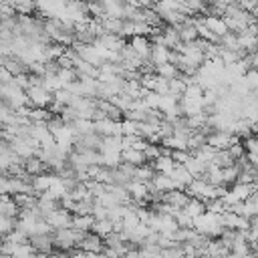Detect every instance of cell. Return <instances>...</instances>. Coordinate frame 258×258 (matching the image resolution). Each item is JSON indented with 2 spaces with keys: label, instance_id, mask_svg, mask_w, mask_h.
Instances as JSON below:
<instances>
[{
  "label": "cell",
  "instance_id": "cell-1",
  "mask_svg": "<svg viewBox=\"0 0 258 258\" xmlns=\"http://www.w3.org/2000/svg\"><path fill=\"white\" fill-rule=\"evenodd\" d=\"M50 236H52V246L67 252V250L77 248V244H79L81 238H83V232H77V230H73V228H67V230H56V232L50 234Z\"/></svg>",
  "mask_w": 258,
  "mask_h": 258
},
{
  "label": "cell",
  "instance_id": "cell-2",
  "mask_svg": "<svg viewBox=\"0 0 258 258\" xmlns=\"http://www.w3.org/2000/svg\"><path fill=\"white\" fill-rule=\"evenodd\" d=\"M26 97H28V105L36 107V109H48L52 103V95L38 83H34L30 89H26Z\"/></svg>",
  "mask_w": 258,
  "mask_h": 258
},
{
  "label": "cell",
  "instance_id": "cell-3",
  "mask_svg": "<svg viewBox=\"0 0 258 258\" xmlns=\"http://www.w3.org/2000/svg\"><path fill=\"white\" fill-rule=\"evenodd\" d=\"M236 141H242V139H238L236 135H232V133H228V131H212L208 137H206V145H210L212 149H216V151H226L232 143H236Z\"/></svg>",
  "mask_w": 258,
  "mask_h": 258
},
{
  "label": "cell",
  "instance_id": "cell-4",
  "mask_svg": "<svg viewBox=\"0 0 258 258\" xmlns=\"http://www.w3.org/2000/svg\"><path fill=\"white\" fill-rule=\"evenodd\" d=\"M54 232L56 230H67V228H71V222H73V214H69L67 210H62V208H58V210H54V212H50V214H46L44 218H42Z\"/></svg>",
  "mask_w": 258,
  "mask_h": 258
},
{
  "label": "cell",
  "instance_id": "cell-5",
  "mask_svg": "<svg viewBox=\"0 0 258 258\" xmlns=\"http://www.w3.org/2000/svg\"><path fill=\"white\" fill-rule=\"evenodd\" d=\"M54 179H56V173H52V171H42L38 175H32L30 177V187H32L34 196L46 194L50 189V185L54 183Z\"/></svg>",
  "mask_w": 258,
  "mask_h": 258
},
{
  "label": "cell",
  "instance_id": "cell-6",
  "mask_svg": "<svg viewBox=\"0 0 258 258\" xmlns=\"http://www.w3.org/2000/svg\"><path fill=\"white\" fill-rule=\"evenodd\" d=\"M77 248L81 252H87V254H101L105 246H103V238H99L93 232H85L83 238H81V242L77 244Z\"/></svg>",
  "mask_w": 258,
  "mask_h": 258
},
{
  "label": "cell",
  "instance_id": "cell-7",
  "mask_svg": "<svg viewBox=\"0 0 258 258\" xmlns=\"http://www.w3.org/2000/svg\"><path fill=\"white\" fill-rule=\"evenodd\" d=\"M127 42H129V46L133 48V52H135L139 58L149 60V52H151V42H149V38H145V36H133V38H129Z\"/></svg>",
  "mask_w": 258,
  "mask_h": 258
},
{
  "label": "cell",
  "instance_id": "cell-8",
  "mask_svg": "<svg viewBox=\"0 0 258 258\" xmlns=\"http://www.w3.org/2000/svg\"><path fill=\"white\" fill-rule=\"evenodd\" d=\"M202 22H204V26H206L212 34H216L218 38H222V36H226V34L230 32L220 16H202Z\"/></svg>",
  "mask_w": 258,
  "mask_h": 258
},
{
  "label": "cell",
  "instance_id": "cell-9",
  "mask_svg": "<svg viewBox=\"0 0 258 258\" xmlns=\"http://www.w3.org/2000/svg\"><path fill=\"white\" fill-rule=\"evenodd\" d=\"M28 244L32 246V250L36 254H50L52 246V236H32L28 238Z\"/></svg>",
  "mask_w": 258,
  "mask_h": 258
},
{
  "label": "cell",
  "instance_id": "cell-10",
  "mask_svg": "<svg viewBox=\"0 0 258 258\" xmlns=\"http://www.w3.org/2000/svg\"><path fill=\"white\" fill-rule=\"evenodd\" d=\"M121 163H127L131 167H139V165H145V155L143 151H137V149H123L121 151Z\"/></svg>",
  "mask_w": 258,
  "mask_h": 258
},
{
  "label": "cell",
  "instance_id": "cell-11",
  "mask_svg": "<svg viewBox=\"0 0 258 258\" xmlns=\"http://www.w3.org/2000/svg\"><path fill=\"white\" fill-rule=\"evenodd\" d=\"M149 62L153 67H161L165 62H169V48L161 46V44H151V52H149Z\"/></svg>",
  "mask_w": 258,
  "mask_h": 258
},
{
  "label": "cell",
  "instance_id": "cell-12",
  "mask_svg": "<svg viewBox=\"0 0 258 258\" xmlns=\"http://www.w3.org/2000/svg\"><path fill=\"white\" fill-rule=\"evenodd\" d=\"M187 200H189V196L185 191H181V189H173V191L163 194V202L169 204V206H173V208H177V210H181L187 204Z\"/></svg>",
  "mask_w": 258,
  "mask_h": 258
},
{
  "label": "cell",
  "instance_id": "cell-13",
  "mask_svg": "<svg viewBox=\"0 0 258 258\" xmlns=\"http://www.w3.org/2000/svg\"><path fill=\"white\" fill-rule=\"evenodd\" d=\"M151 167H153V171H155V173H161V175H169V173L173 171L175 163H173L171 155H159V157H157V159L151 163Z\"/></svg>",
  "mask_w": 258,
  "mask_h": 258
},
{
  "label": "cell",
  "instance_id": "cell-14",
  "mask_svg": "<svg viewBox=\"0 0 258 258\" xmlns=\"http://www.w3.org/2000/svg\"><path fill=\"white\" fill-rule=\"evenodd\" d=\"M181 212H183L185 216H189L191 220H196V218H200V216L206 212V204L200 202V200H196V198H189L187 204L181 208Z\"/></svg>",
  "mask_w": 258,
  "mask_h": 258
},
{
  "label": "cell",
  "instance_id": "cell-15",
  "mask_svg": "<svg viewBox=\"0 0 258 258\" xmlns=\"http://www.w3.org/2000/svg\"><path fill=\"white\" fill-rule=\"evenodd\" d=\"M155 171L151 167V163H145V165H139V167H133V181H141V183H149L153 179Z\"/></svg>",
  "mask_w": 258,
  "mask_h": 258
},
{
  "label": "cell",
  "instance_id": "cell-16",
  "mask_svg": "<svg viewBox=\"0 0 258 258\" xmlns=\"http://www.w3.org/2000/svg\"><path fill=\"white\" fill-rule=\"evenodd\" d=\"M95 224V218L93 216H73V222H71V228L77 230V232H91Z\"/></svg>",
  "mask_w": 258,
  "mask_h": 258
},
{
  "label": "cell",
  "instance_id": "cell-17",
  "mask_svg": "<svg viewBox=\"0 0 258 258\" xmlns=\"http://www.w3.org/2000/svg\"><path fill=\"white\" fill-rule=\"evenodd\" d=\"M91 232L105 240L107 236H111V234H113V222H111V220H95V224H93Z\"/></svg>",
  "mask_w": 258,
  "mask_h": 258
},
{
  "label": "cell",
  "instance_id": "cell-18",
  "mask_svg": "<svg viewBox=\"0 0 258 258\" xmlns=\"http://www.w3.org/2000/svg\"><path fill=\"white\" fill-rule=\"evenodd\" d=\"M155 75L161 77V79H165V81H171V79H177V77H179V71H177L173 64L165 62V64H161V67H155Z\"/></svg>",
  "mask_w": 258,
  "mask_h": 258
},
{
  "label": "cell",
  "instance_id": "cell-19",
  "mask_svg": "<svg viewBox=\"0 0 258 258\" xmlns=\"http://www.w3.org/2000/svg\"><path fill=\"white\" fill-rule=\"evenodd\" d=\"M212 165L224 169V167L234 165V159H232V155L228 153V149H226V151H216V155H214V159H212Z\"/></svg>",
  "mask_w": 258,
  "mask_h": 258
},
{
  "label": "cell",
  "instance_id": "cell-20",
  "mask_svg": "<svg viewBox=\"0 0 258 258\" xmlns=\"http://www.w3.org/2000/svg\"><path fill=\"white\" fill-rule=\"evenodd\" d=\"M246 153H252V155H258V135H250L248 139L242 141Z\"/></svg>",
  "mask_w": 258,
  "mask_h": 258
},
{
  "label": "cell",
  "instance_id": "cell-21",
  "mask_svg": "<svg viewBox=\"0 0 258 258\" xmlns=\"http://www.w3.org/2000/svg\"><path fill=\"white\" fill-rule=\"evenodd\" d=\"M246 60H248V64H250V71H258V50L246 54Z\"/></svg>",
  "mask_w": 258,
  "mask_h": 258
}]
</instances>
